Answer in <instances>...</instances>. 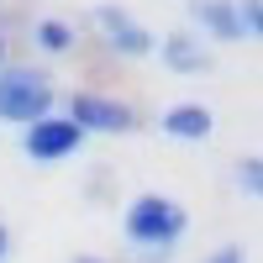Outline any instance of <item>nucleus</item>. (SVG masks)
<instances>
[{"mask_svg":"<svg viewBox=\"0 0 263 263\" xmlns=\"http://www.w3.org/2000/svg\"><path fill=\"white\" fill-rule=\"evenodd\" d=\"M126 237L137 248H168L184 237V211L168 195H137L126 205Z\"/></svg>","mask_w":263,"mask_h":263,"instance_id":"1","label":"nucleus"},{"mask_svg":"<svg viewBox=\"0 0 263 263\" xmlns=\"http://www.w3.org/2000/svg\"><path fill=\"white\" fill-rule=\"evenodd\" d=\"M48 111H53L48 74H37V69H6V63H0V121L27 126L37 116H48Z\"/></svg>","mask_w":263,"mask_h":263,"instance_id":"2","label":"nucleus"},{"mask_svg":"<svg viewBox=\"0 0 263 263\" xmlns=\"http://www.w3.org/2000/svg\"><path fill=\"white\" fill-rule=\"evenodd\" d=\"M79 142H84L79 121L53 116V111L37 116V121H27V132H21V147H27L32 163H58V158H69V153H79Z\"/></svg>","mask_w":263,"mask_h":263,"instance_id":"3","label":"nucleus"},{"mask_svg":"<svg viewBox=\"0 0 263 263\" xmlns=\"http://www.w3.org/2000/svg\"><path fill=\"white\" fill-rule=\"evenodd\" d=\"M69 121H79V132H132L137 126L132 105H121L111 95H95V90H79L69 100Z\"/></svg>","mask_w":263,"mask_h":263,"instance_id":"4","label":"nucleus"},{"mask_svg":"<svg viewBox=\"0 0 263 263\" xmlns=\"http://www.w3.org/2000/svg\"><path fill=\"white\" fill-rule=\"evenodd\" d=\"M95 27H100L105 42H111L116 53H126V58H147L153 48H158V37H153L132 11H121V6H95Z\"/></svg>","mask_w":263,"mask_h":263,"instance_id":"5","label":"nucleus"},{"mask_svg":"<svg viewBox=\"0 0 263 263\" xmlns=\"http://www.w3.org/2000/svg\"><path fill=\"white\" fill-rule=\"evenodd\" d=\"M158 53H163V63H168L174 74H200V69H211V53L200 48V37H190V32H168L158 42Z\"/></svg>","mask_w":263,"mask_h":263,"instance_id":"6","label":"nucleus"},{"mask_svg":"<svg viewBox=\"0 0 263 263\" xmlns=\"http://www.w3.org/2000/svg\"><path fill=\"white\" fill-rule=\"evenodd\" d=\"M190 16L216 37V42H242V27H237L232 0H190Z\"/></svg>","mask_w":263,"mask_h":263,"instance_id":"7","label":"nucleus"},{"mask_svg":"<svg viewBox=\"0 0 263 263\" xmlns=\"http://www.w3.org/2000/svg\"><path fill=\"white\" fill-rule=\"evenodd\" d=\"M211 126H216V116L205 111V105H174V111L163 116V132L179 137V142H205Z\"/></svg>","mask_w":263,"mask_h":263,"instance_id":"8","label":"nucleus"},{"mask_svg":"<svg viewBox=\"0 0 263 263\" xmlns=\"http://www.w3.org/2000/svg\"><path fill=\"white\" fill-rule=\"evenodd\" d=\"M37 48L42 53H69L74 48V27H63V21H37Z\"/></svg>","mask_w":263,"mask_h":263,"instance_id":"9","label":"nucleus"},{"mask_svg":"<svg viewBox=\"0 0 263 263\" xmlns=\"http://www.w3.org/2000/svg\"><path fill=\"white\" fill-rule=\"evenodd\" d=\"M232 11H237V27H242V42H253L263 32V0H232Z\"/></svg>","mask_w":263,"mask_h":263,"instance_id":"10","label":"nucleus"},{"mask_svg":"<svg viewBox=\"0 0 263 263\" xmlns=\"http://www.w3.org/2000/svg\"><path fill=\"white\" fill-rule=\"evenodd\" d=\"M237 184H242V195H253V200L263 195V158L258 153H248V158L237 163Z\"/></svg>","mask_w":263,"mask_h":263,"instance_id":"11","label":"nucleus"},{"mask_svg":"<svg viewBox=\"0 0 263 263\" xmlns=\"http://www.w3.org/2000/svg\"><path fill=\"white\" fill-rule=\"evenodd\" d=\"M205 263H242V248H221V253H211Z\"/></svg>","mask_w":263,"mask_h":263,"instance_id":"12","label":"nucleus"},{"mask_svg":"<svg viewBox=\"0 0 263 263\" xmlns=\"http://www.w3.org/2000/svg\"><path fill=\"white\" fill-rule=\"evenodd\" d=\"M0 258H6V221H0Z\"/></svg>","mask_w":263,"mask_h":263,"instance_id":"13","label":"nucleus"},{"mask_svg":"<svg viewBox=\"0 0 263 263\" xmlns=\"http://www.w3.org/2000/svg\"><path fill=\"white\" fill-rule=\"evenodd\" d=\"M0 63H6V37H0Z\"/></svg>","mask_w":263,"mask_h":263,"instance_id":"14","label":"nucleus"},{"mask_svg":"<svg viewBox=\"0 0 263 263\" xmlns=\"http://www.w3.org/2000/svg\"><path fill=\"white\" fill-rule=\"evenodd\" d=\"M74 263H100V258H74Z\"/></svg>","mask_w":263,"mask_h":263,"instance_id":"15","label":"nucleus"}]
</instances>
